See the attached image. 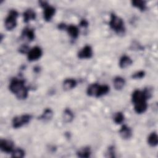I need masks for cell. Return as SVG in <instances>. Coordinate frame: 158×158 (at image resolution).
Segmentation results:
<instances>
[{"label":"cell","instance_id":"obj_1","mask_svg":"<svg viewBox=\"0 0 158 158\" xmlns=\"http://www.w3.org/2000/svg\"><path fill=\"white\" fill-rule=\"evenodd\" d=\"M151 92L148 88L143 90L135 89L131 94V102L134 110L138 114L144 113L148 109L147 100L151 97Z\"/></svg>","mask_w":158,"mask_h":158},{"label":"cell","instance_id":"obj_2","mask_svg":"<svg viewBox=\"0 0 158 158\" xmlns=\"http://www.w3.org/2000/svg\"><path fill=\"white\" fill-rule=\"evenodd\" d=\"M25 80L18 78H13L9 83V91L15 95L19 100H24L27 98L28 89L25 85Z\"/></svg>","mask_w":158,"mask_h":158},{"label":"cell","instance_id":"obj_3","mask_svg":"<svg viewBox=\"0 0 158 158\" xmlns=\"http://www.w3.org/2000/svg\"><path fill=\"white\" fill-rule=\"evenodd\" d=\"M110 91V88L107 85H99L98 83H92L86 89V94L88 96L100 98L107 94Z\"/></svg>","mask_w":158,"mask_h":158},{"label":"cell","instance_id":"obj_4","mask_svg":"<svg viewBox=\"0 0 158 158\" xmlns=\"http://www.w3.org/2000/svg\"><path fill=\"white\" fill-rule=\"evenodd\" d=\"M109 24L110 28L118 35L125 34V27L123 19L114 12L110 14V19Z\"/></svg>","mask_w":158,"mask_h":158},{"label":"cell","instance_id":"obj_5","mask_svg":"<svg viewBox=\"0 0 158 158\" xmlns=\"http://www.w3.org/2000/svg\"><path fill=\"white\" fill-rule=\"evenodd\" d=\"M18 16L19 13L16 10L11 9L9 11L4 21V27L7 31H11L16 27Z\"/></svg>","mask_w":158,"mask_h":158},{"label":"cell","instance_id":"obj_6","mask_svg":"<svg viewBox=\"0 0 158 158\" xmlns=\"http://www.w3.org/2000/svg\"><path fill=\"white\" fill-rule=\"evenodd\" d=\"M32 119V115L30 114H22L14 117L12 120V126L14 128H19L28 124Z\"/></svg>","mask_w":158,"mask_h":158},{"label":"cell","instance_id":"obj_7","mask_svg":"<svg viewBox=\"0 0 158 158\" xmlns=\"http://www.w3.org/2000/svg\"><path fill=\"white\" fill-rule=\"evenodd\" d=\"M40 6L43 9V19L46 22H49L56 13V8L49 5L46 1H40Z\"/></svg>","mask_w":158,"mask_h":158},{"label":"cell","instance_id":"obj_8","mask_svg":"<svg viewBox=\"0 0 158 158\" xmlns=\"http://www.w3.org/2000/svg\"><path fill=\"white\" fill-rule=\"evenodd\" d=\"M43 54V51L40 46H36L30 49L27 53V59L28 61L33 62L41 58Z\"/></svg>","mask_w":158,"mask_h":158},{"label":"cell","instance_id":"obj_9","mask_svg":"<svg viewBox=\"0 0 158 158\" xmlns=\"http://www.w3.org/2000/svg\"><path fill=\"white\" fill-rule=\"evenodd\" d=\"M0 149L6 153H10L15 149L14 141L7 139H1L0 140Z\"/></svg>","mask_w":158,"mask_h":158},{"label":"cell","instance_id":"obj_10","mask_svg":"<svg viewBox=\"0 0 158 158\" xmlns=\"http://www.w3.org/2000/svg\"><path fill=\"white\" fill-rule=\"evenodd\" d=\"M93 49L89 45H85L77 53V57L80 59H87L92 57Z\"/></svg>","mask_w":158,"mask_h":158},{"label":"cell","instance_id":"obj_11","mask_svg":"<svg viewBox=\"0 0 158 158\" xmlns=\"http://www.w3.org/2000/svg\"><path fill=\"white\" fill-rule=\"evenodd\" d=\"M120 136L123 139H129L131 138L133 133L131 129L127 125H123L118 131Z\"/></svg>","mask_w":158,"mask_h":158},{"label":"cell","instance_id":"obj_12","mask_svg":"<svg viewBox=\"0 0 158 158\" xmlns=\"http://www.w3.org/2000/svg\"><path fill=\"white\" fill-rule=\"evenodd\" d=\"M21 37L23 39L27 40L28 41H32L35 38L34 30L28 27L24 28L22 31Z\"/></svg>","mask_w":158,"mask_h":158},{"label":"cell","instance_id":"obj_13","mask_svg":"<svg viewBox=\"0 0 158 158\" xmlns=\"http://www.w3.org/2000/svg\"><path fill=\"white\" fill-rule=\"evenodd\" d=\"M65 30L67 31V33L69 34V35L72 38V39H77L78 36H79V33H80V30L79 28L74 25H69L68 26H67Z\"/></svg>","mask_w":158,"mask_h":158},{"label":"cell","instance_id":"obj_14","mask_svg":"<svg viewBox=\"0 0 158 158\" xmlns=\"http://www.w3.org/2000/svg\"><path fill=\"white\" fill-rule=\"evenodd\" d=\"M77 85V81L73 78H66L62 83L63 89L65 91H69L75 88Z\"/></svg>","mask_w":158,"mask_h":158},{"label":"cell","instance_id":"obj_15","mask_svg":"<svg viewBox=\"0 0 158 158\" xmlns=\"http://www.w3.org/2000/svg\"><path fill=\"white\" fill-rule=\"evenodd\" d=\"M36 17V12L32 9H28L23 13V22L25 23H28L31 20H35Z\"/></svg>","mask_w":158,"mask_h":158},{"label":"cell","instance_id":"obj_16","mask_svg":"<svg viewBox=\"0 0 158 158\" xmlns=\"http://www.w3.org/2000/svg\"><path fill=\"white\" fill-rule=\"evenodd\" d=\"M133 63L132 59L127 55L122 56L119 60L118 65L120 69H125L130 66Z\"/></svg>","mask_w":158,"mask_h":158},{"label":"cell","instance_id":"obj_17","mask_svg":"<svg viewBox=\"0 0 158 158\" xmlns=\"http://www.w3.org/2000/svg\"><path fill=\"white\" fill-rule=\"evenodd\" d=\"M54 115L52 110L50 108H46L44 110L42 114L38 117V119L43 122H48L51 120Z\"/></svg>","mask_w":158,"mask_h":158},{"label":"cell","instance_id":"obj_18","mask_svg":"<svg viewBox=\"0 0 158 158\" xmlns=\"http://www.w3.org/2000/svg\"><path fill=\"white\" fill-rule=\"evenodd\" d=\"M125 84V79L120 76H117L114 78L113 85L114 87L116 90L120 91L123 89Z\"/></svg>","mask_w":158,"mask_h":158},{"label":"cell","instance_id":"obj_19","mask_svg":"<svg viewBox=\"0 0 158 158\" xmlns=\"http://www.w3.org/2000/svg\"><path fill=\"white\" fill-rule=\"evenodd\" d=\"M77 156L81 158H88L91 154V149L89 146H85L80 148L77 151Z\"/></svg>","mask_w":158,"mask_h":158},{"label":"cell","instance_id":"obj_20","mask_svg":"<svg viewBox=\"0 0 158 158\" xmlns=\"http://www.w3.org/2000/svg\"><path fill=\"white\" fill-rule=\"evenodd\" d=\"M131 6L137 8L141 12H144L147 8L146 1L143 0H134L131 2Z\"/></svg>","mask_w":158,"mask_h":158},{"label":"cell","instance_id":"obj_21","mask_svg":"<svg viewBox=\"0 0 158 158\" xmlns=\"http://www.w3.org/2000/svg\"><path fill=\"white\" fill-rule=\"evenodd\" d=\"M148 144L151 147H156L158 144V136L156 131H153L149 134L147 139Z\"/></svg>","mask_w":158,"mask_h":158},{"label":"cell","instance_id":"obj_22","mask_svg":"<svg viewBox=\"0 0 158 158\" xmlns=\"http://www.w3.org/2000/svg\"><path fill=\"white\" fill-rule=\"evenodd\" d=\"M62 118L65 122L70 123L73 120L74 114L70 109L66 108L64 110L62 114Z\"/></svg>","mask_w":158,"mask_h":158},{"label":"cell","instance_id":"obj_23","mask_svg":"<svg viewBox=\"0 0 158 158\" xmlns=\"http://www.w3.org/2000/svg\"><path fill=\"white\" fill-rule=\"evenodd\" d=\"M113 120H114V122L115 123L120 125V124H122L124 122L125 116L122 112H117L115 113V114L114 115Z\"/></svg>","mask_w":158,"mask_h":158},{"label":"cell","instance_id":"obj_24","mask_svg":"<svg viewBox=\"0 0 158 158\" xmlns=\"http://www.w3.org/2000/svg\"><path fill=\"white\" fill-rule=\"evenodd\" d=\"M25 151L20 148H15L14 151L11 152V157H19V158H22L25 156Z\"/></svg>","mask_w":158,"mask_h":158},{"label":"cell","instance_id":"obj_25","mask_svg":"<svg viewBox=\"0 0 158 158\" xmlns=\"http://www.w3.org/2000/svg\"><path fill=\"white\" fill-rule=\"evenodd\" d=\"M145 75H146V73L144 70H139V71H137V72H135L134 73H133L131 76V78L132 79H135V80L141 79L144 77Z\"/></svg>","mask_w":158,"mask_h":158},{"label":"cell","instance_id":"obj_26","mask_svg":"<svg viewBox=\"0 0 158 158\" xmlns=\"http://www.w3.org/2000/svg\"><path fill=\"white\" fill-rule=\"evenodd\" d=\"M115 147L114 146H110L106 152V157H112L114 158L115 157Z\"/></svg>","mask_w":158,"mask_h":158},{"label":"cell","instance_id":"obj_27","mask_svg":"<svg viewBox=\"0 0 158 158\" xmlns=\"http://www.w3.org/2000/svg\"><path fill=\"white\" fill-rule=\"evenodd\" d=\"M29 46L27 44H23L19 48V52L21 54H27L30 51Z\"/></svg>","mask_w":158,"mask_h":158},{"label":"cell","instance_id":"obj_28","mask_svg":"<svg viewBox=\"0 0 158 158\" xmlns=\"http://www.w3.org/2000/svg\"><path fill=\"white\" fill-rule=\"evenodd\" d=\"M80 25L82 27H86L88 26V22L86 19H82L80 22Z\"/></svg>","mask_w":158,"mask_h":158},{"label":"cell","instance_id":"obj_29","mask_svg":"<svg viewBox=\"0 0 158 158\" xmlns=\"http://www.w3.org/2000/svg\"><path fill=\"white\" fill-rule=\"evenodd\" d=\"M66 27H67L66 24H65V23H59V24H58V25H57L58 29L61 30H65Z\"/></svg>","mask_w":158,"mask_h":158}]
</instances>
